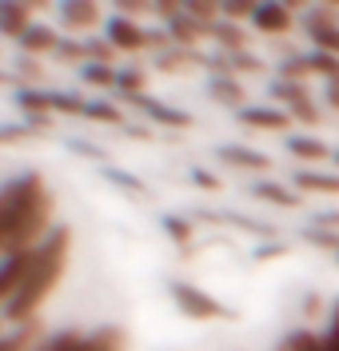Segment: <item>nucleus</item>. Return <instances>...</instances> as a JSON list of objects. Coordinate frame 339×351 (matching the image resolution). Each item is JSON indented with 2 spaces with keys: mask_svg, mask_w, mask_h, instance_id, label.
I'll use <instances>...</instances> for the list:
<instances>
[{
  "mask_svg": "<svg viewBox=\"0 0 339 351\" xmlns=\"http://www.w3.org/2000/svg\"><path fill=\"white\" fill-rule=\"evenodd\" d=\"M128 108L144 112V120H152V124H160V128H172V132H184L192 128V116L184 108H172V104H164V100H156V96H132V100H124Z\"/></svg>",
  "mask_w": 339,
  "mask_h": 351,
  "instance_id": "obj_6",
  "label": "nucleus"
},
{
  "mask_svg": "<svg viewBox=\"0 0 339 351\" xmlns=\"http://www.w3.org/2000/svg\"><path fill=\"white\" fill-rule=\"evenodd\" d=\"M168 295H172L176 311L188 315V319H236L231 307H224L216 295H208L203 287L188 284V280H172V284H168Z\"/></svg>",
  "mask_w": 339,
  "mask_h": 351,
  "instance_id": "obj_3",
  "label": "nucleus"
},
{
  "mask_svg": "<svg viewBox=\"0 0 339 351\" xmlns=\"http://www.w3.org/2000/svg\"><path fill=\"white\" fill-rule=\"evenodd\" d=\"M188 180H192L200 192H224V180H220L216 172H208V168H192V176H188Z\"/></svg>",
  "mask_w": 339,
  "mask_h": 351,
  "instance_id": "obj_34",
  "label": "nucleus"
},
{
  "mask_svg": "<svg viewBox=\"0 0 339 351\" xmlns=\"http://www.w3.org/2000/svg\"><path fill=\"white\" fill-rule=\"evenodd\" d=\"M336 263H339V256H336Z\"/></svg>",
  "mask_w": 339,
  "mask_h": 351,
  "instance_id": "obj_46",
  "label": "nucleus"
},
{
  "mask_svg": "<svg viewBox=\"0 0 339 351\" xmlns=\"http://www.w3.org/2000/svg\"><path fill=\"white\" fill-rule=\"evenodd\" d=\"M227 60H231V76H260V72H268V64L255 52H236Z\"/></svg>",
  "mask_w": 339,
  "mask_h": 351,
  "instance_id": "obj_30",
  "label": "nucleus"
},
{
  "mask_svg": "<svg viewBox=\"0 0 339 351\" xmlns=\"http://www.w3.org/2000/svg\"><path fill=\"white\" fill-rule=\"evenodd\" d=\"M28 276H32V252L4 256V263H0V304H8V300L24 287Z\"/></svg>",
  "mask_w": 339,
  "mask_h": 351,
  "instance_id": "obj_11",
  "label": "nucleus"
},
{
  "mask_svg": "<svg viewBox=\"0 0 339 351\" xmlns=\"http://www.w3.org/2000/svg\"><path fill=\"white\" fill-rule=\"evenodd\" d=\"M279 351H327V335L299 328V331H292V335L279 343Z\"/></svg>",
  "mask_w": 339,
  "mask_h": 351,
  "instance_id": "obj_26",
  "label": "nucleus"
},
{
  "mask_svg": "<svg viewBox=\"0 0 339 351\" xmlns=\"http://www.w3.org/2000/svg\"><path fill=\"white\" fill-rule=\"evenodd\" d=\"M84 56H88V64H112L116 48H112L108 36H88V40H84Z\"/></svg>",
  "mask_w": 339,
  "mask_h": 351,
  "instance_id": "obj_29",
  "label": "nucleus"
},
{
  "mask_svg": "<svg viewBox=\"0 0 339 351\" xmlns=\"http://www.w3.org/2000/svg\"><path fill=\"white\" fill-rule=\"evenodd\" d=\"M40 339H45V328L32 319V324H21L16 331H8V335L0 339V351H40L45 348Z\"/></svg>",
  "mask_w": 339,
  "mask_h": 351,
  "instance_id": "obj_19",
  "label": "nucleus"
},
{
  "mask_svg": "<svg viewBox=\"0 0 339 351\" xmlns=\"http://www.w3.org/2000/svg\"><path fill=\"white\" fill-rule=\"evenodd\" d=\"M307 68H312V76H323V84H327V80H339V56H331V52L312 48V52H307Z\"/></svg>",
  "mask_w": 339,
  "mask_h": 351,
  "instance_id": "obj_27",
  "label": "nucleus"
},
{
  "mask_svg": "<svg viewBox=\"0 0 339 351\" xmlns=\"http://www.w3.org/2000/svg\"><path fill=\"white\" fill-rule=\"evenodd\" d=\"M21 72H24V84H32V80H36V84H45V68L36 64L32 56H21Z\"/></svg>",
  "mask_w": 339,
  "mask_h": 351,
  "instance_id": "obj_38",
  "label": "nucleus"
},
{
  "mask_svg": "<svg viewBox=\"0 0 339 351\" xmlns=\"http://www.w3.org/2000/svg\"><path fill=\"white\" fill-rule=\"evenodd\" d=\"M40 351H45V348H40Z\"/></svg>",
  "mask_w": 339,
  "mask_h": 351,
  "instance_id": "obj_47",
  "label": "nucleus"
},
{
  "mask_svg": "<svg viewBox=\"0 0 339 351\" xmlns=\"http://www.w3.org/2000/svg\"><path fill=\"white\" fill-rule=\"evenodd\" d=\"M32 12H36L32 4H21V0H4V4H0V36H8V40L21 44V40H24V32L36 24V21H32Z\"/></svg>",
  "mask_w": 339,
  "mask_h": 351,
  "instance_id": "obj_14",
  "label": "nucleus"
},
{
  "mask_svg": "<svg viewBox=\"0 0 339 351\" xmlns=\"http://www.w3.org/2000/svg\"><path fill=\"white\" fill-rule=\"evenodd\" d=\"M284 148H288V156L303 160V164H323V160H331V156H336L331 144H323L319 136H303V132H292Z\"/></svg>",
  "mask_w": 339,
  "mask_h": 351,
  "instance_id": "obj_17",
  "label": "nucleus"
},
{
  "mask_svg": "<svg viewBox=\"0 0 339 351\" xmlns=\"http://www.w3.org/2000/svg\"><path fill=\"white\" fill-rule=\"evenodd\" d=\"M212 40H216V48L220 52H227V56H236V52H248V28L244 24H231V21H220L216 24V32H212Z\"/></svg>",
  "mask_w": 339,
  "mask_h": 351,
  "instance_id": "obj_18",
  "label": "nucleus"
},
{
  "mask_svg": "<svg viewBox=\"0 0 339 351\" xmlns=\"http://www.w3.org/2000/svg\"><path fill=\"white\" fill-rule=\"evenodd\" d=\"M251 16H255V4H248V0H224V21L251 24Z\"/></svg>",
  "mask_w": 339,
  "mask_h": 351,
  "instance_id": "obj_32",
  "label": "nucleus"
},
{
  "mask_svg": "<svg viewBox=\"0 0 339 351\" xmlns=\"http://www.w3.org/2000/svg\"><path fill=\"white\" fill-rule=\"evenodd\" d=\"M323 104L331 112H339V80H327V84H323Z\"/></svg>",
  "mask_w": 339,
  "mask_h": 351,
  "instance_id": "obj_44",
  "label": "nucleus"
},
{
  "mask_svg": "<svg viewBox=\"0 0 339 351\" xmlns=\"http://www.w3.org/2000/svg\"><path fill=\"white\" fill-rule=\"evenodd\" d=\"M68 243H72V228H68V223H56L52 236L32 252V276H28L21 291L4 304V324L21 328V324H32V319H36L40 304L56 291V284H60V276H64V267H68Z\"/></svg>",
  "mask_w": 339,
  "mask_h": 351,
  "instance_id": "obj_1",
  "label": "nucleus"
},
{
  "mask_svg": "<svg viewBox=\"0 0 339 351\" xmlns=\"http://www.w3.org/2000/svg\"><path fill=\"white\" fill-rule=\"evenodd\" d=\"M52 112H56V116H84V112H88V100L76 96V92L52 88Z\"/></svg>",
  "mask_w": 339,
  "mask_h": 351,
  "instance_id": "obj_28",
  "label": "nucleus"
},
{
  "mask_svg": "<svg viewBox=\"0 0 339 351\" xmlns=\"http://www.w3.org/2000/svg\"><path fill=\"white\" fill-rule=\"evenodd\" d=\"M104 180L112 184L116 192H128V196H136V199H148V196H152V192H148V184H144L140 176L124 172V168H104Z\"/></svg>",
  "mask_w": 339,
  "mask_h": 351,
  "instance_id": "obj_23",
  "label": "nucleus"
},
{
  "mask_svg": "<svg viewBox=\"0 0 339 351\" xmlns=\"http://www.w3.org/2000/svg\"><path fill=\"white\" fill-rule=\"evenodd\" d=\"M292 188L299 196H339V172L299 168V172H292Z\"/></svg>",
  "mask_w": 339,
  "mask_h": 351,
  "instance_id": "obj_13",
  "label": "nucleus"
},
{
  "mask_svg": "<svg viewBox=\"0 0 339 351\" xmlns=\"http://www.w3.org/2000/svg\"><path fill=\"white\" fill-rule=\"evenodd\" d=\"M323 311H327V307H323V295L307 291V295H303V315H307V319H316V315H323Z\"/></svg>",
  "mask_w": 339,
  "mask_h": 351,
  "instance_id": "obj_42",
  "label": "nucleus"
},
{
  "mask_svg": "<svg viewBox=\"0 0 339 351\" xmlns=\"http://www.w3.org/2000/svg\"><path fill=\"white\" fill-rule=\"evenodd\" d=\"M24 136H32V128L24 124V128H16V124H4L0 128V144H12V140H24Z\"/></svg>",
  "mask_w": 339,
  "mask_h": 351,
  "instance_id": "obj_43",
  "label": "nucleus"
},
{
  "mask_svg": "<svg viewBox=\"0 0 339 351\" xmlns=\"http://www.w3.org/2000/svg\"><path fill=\"white\" fill-rule=\"evenodd\" d=\"M148 12H152V4H140V0H116V16L140 21V16H148Z\"/></svg>",
  "mask_w": 339,
  "mask_h": 351,
  "instance_id": "obj_36",
  "label": "nucleus"
},
{
  "mask_svg": "<svg viewBox=\"0 0 339 351\" xmlns=\"http://www.w3.org/2000/svg\"><path fill=\"white\" fill-rule=\"evenodd\" d=\"M160 228L168 232V240H172V243H180L184 252H188V243L196 240V228H192V219H188V216H176V212H164V216H160Z\"/></svg>",
  "mask_w": 339,
  "mask_h": 351,
  "instance_id": "obj_22",
  "label": "nucleus"
},
{
  "mask_svg": "<svg viewBox=\"0 0 339 351\" xmlns=\"http://www.w3.org/2000/svg\"><path fill=\"white\" fill-rule=\"evenodd\" d=\"M216 160L224 168H240V172H251V176L271 172V156L260 152V148H248V144H220L216 148Z\"/></svg>",
  "mask_w": 339,
  "mask_h": 351,
  "instance_id": "obj_7",
  "label": "nucleus"
},
{
  "mask_svg": "<svg viewBox=\"0 0 339 351\" xmlns=\"http://www.w3.org/2000/svg\"><path fill=\"white\" fill-rule=\"evenodd\" d=\"M208 96L224 108L244 112L248 108V88L240 84V76H208Z\"/></svg>",
  "mask_w": 339,
  "mask_h": 351,
  "instance_id": "obj_15",
  "label": "nucleus"
},
{
  "mask_svg": "<svg viewBox=\"0 0 339 351\" xmlns=\"http://www.w3.org/2000/svg\"><path fill=\"white\" fill-rule=\"evenodd\" d=\"M248 196L264 199L271 208H299V204H303V196H299L295 188H288V184H279V180H251Z\"/></svg>",
  "mask_w": 339,
  "mask_h": 351,
  "instance_id": "obj_16",
  "label": "nucleus"
},
{
  "mask_svg": "<svg viewBox=\"0 0 339 351\" xmlns=\"http://www.w3.org/2000/svg\"><path fill=\"white\" fill-rule=\"evenodd\" d=\"M104 36L112 40L116 52H152V28L144 21H128V16H112L104 24Z\"/></svg>",
  "mask_w": 339,
  "mask_h": 351,
  "instance_id": "obj_5",
  "label": "nucleus"
},
{
  "mask_svg": "<svg viewBox=\"0 0 339 351\" xmlns=\"http://www.w3.org/2000/svg\"><path fill=\"white\" fill-rule=\"evenodd\" d=\"M331 160H336V164H339V148H336V156H331Z\"/></svg>",
  "mask_w": 339,
  "mask_h": 351,
  "instance_id": "obj_45",
  "label": "nucleus"
},
{
  "mask_svg": "<svg viewBox=\"0 0 339 351\" xmlns=\"http://www.w3.org/2000/svg\"><path fill=\"white\" fill-rule=\"evenodd\" d=\"M236 120L251 132H288V136H292V124H295L288 108H268V104H248Z\"/></svg>",
  "mask_w": 339,
  "mask_h": 351,
  "instance_id": "obj_8",
  "label": "nucleus"
},
{
  "mask_svg": "<svg viewBox=\"0 0 339 351\" xmlns=\"http://www.w3.org/2000/svg\"><path fill=\"white\" fill-rule=\"evenodd\" d=\"M152 16H160L164 24H172L176 16H184V4H176V0H156L152 4Z\"/></svg>",
  "mask_w": 339,
  "mask_h": 351,
  "instance_id": "obj_37",
  "label": "nucleus"
},
{
  "mask_svg": "<svg viewBox=\"0 0 339 351\" xmlns=\"http://www.w3.org/2000/svg\"><path fill=\"white\" fill-rule=\"evenodd\" d=\"M84 120H92V124H104V128H128L124 124V112H120V104H112V100H88V112H84Z\"/></svg>",
  "mask_w": 339,
  "mask_h": 351,
  "instance_id": "obj_21",
  "label": "nucleus"
},
{
  "mask_svg": "<svg viewBox=\"0 0 339 351\" xmlns=\"http://www.w3.org/2000/svg\"><path fill=\"white\" fill-rule=\"evenodd\" d=\"M56 12H60V24H64V32H92L96 24L104 21L100 4H92V0H64ZM104 24H108V21H104Z\"/></svg>",
  "mask_w": 339,
  "mask_h": 351,
  "instance_id": "obj_10",
  "label": "nucleus"
},
{
  "mask_svg": "<svg viewBox=\"0 0 339 351\" xmlns=\"http://www.w3.org/2000/svg\"><path fill=\"white\" fill-rule=\"evenodd\" d=\"M56 60H64V64H88V56H84V40H72V36H64L60 40V48H56Z\"/></svg>",
  "mask_w": 339,
  "mask_h": 351,
  "instance_id": "obj_31",
  "label": "nucleus"
},
{
  "mask_svg": "<svg viewBox=\"0 0 339 351\" xmlns=\"http://www.w3.org/2000/svg\"><path fill=\"white\" fill-rule=\"evenodd\" d=\"M60 32L52 28V24H45V21H36L28 32H24V40L16 44L21 48V56H32V60H40V56H56V48H60Z\"/></svg>",
  "mask_w": 339,
  "mask_h": 351,
  "instance_id": "obj_12",
  "label": "nucleus"
},
{
  "mask_svg": "<svg viewBox=\"0 0 339 351\" xmlns=\"http://www.w3.org/2000/svg\"><path fill=\"white\" fill-rule=\"evenodd\" d=\"M303 240L323 247V252H336L339 256V232H319V228H303Z\"/></svg>",
  "mask_w": 339,
  "mask_h": 351,
  "instance_id": "obj_33",
  "label": "nucleus"
},
{
  "mask_svg": "<svg viewBox=\"0 0 339 351\" xmlns=\"http://www.w3.org/2000/svg\"><path fill=\"white\" fill-rule=\"evenodd\" d=\"M271 96L284 104V108L292 112V108H299V104H307V100H316L312 96V84H299V80H271Z\"/></svg>",
  "mask_w": 339,
  "mask_h": 351,
  "instance_id": "obj_20",
  "label": "nucleus"
},
{
  "mask_svg": "<svg viewBox=\"0 0 339 351\" xmlns=\"http://www.w3.org/2000/svg\"><path fill=\"white\" fill-rule=\"evenodd\" d=\"M68 148L76 156H84V160H104V148H96V144H88V140H68Z\"/></svg>",
  "mask_w": 339,
  "mask_h": 351,
  "instance_id": "obj_39",
  "label": "nucleus"
},
{
  "mask_svg": "<svg viewBox=\"0 0 339 351\" xmlns=\"http://www.w3.org/2000/svg\"><path fill=\"white\" fill-rule=\"evenodd\" d=\"M45 199H52V192H48V184H45L40 172H24V176H16V180H8V184L0 188V236H8V232H12L28 212H36Z\"/></svg>",
  "mask_w": 339,
  "mask_h": 351,
  "instance_id": "obj_2",
  "label": "nucleus"
},
{
  "mask_svg": "<svg viewBox=\"0 0 339 351\" xmlns=\"http://www.w3.org/2000/svg\"><path fill=\"white\" fill-rule=\"evenodd\" d=\"M80 80L88 88H96V92H108V88L120 84V68L112 64H84L80 68Z\"/></svg>",
  "mask_w": 339,
  "mask_h": 351,
  "instance_id": "obj_25",
  "label": "nucleus"
},
{
  "mask_svg": "<svg viewBox=\"0 0 339 351\" xmlns=\"http://www.w3.org/2000/svg\"><path fill=\"white\" fill-rule=\"evenodd\" d=\"M327 351H339V300L331 304V324H327Z\"/></svg>",
  "mask_w": 339,
  "mask_h": 351,
  "instance_id": "obj_40",
  "label": "nucleus"
},
{
  "mask_svg": "<svg viewBox=\"0 0 339 351\" xmlns=\"http://www.w3.org/2000/svg\"><path fill=\"white\" fill-rule=\"evenodd\" d=\"M251 24H255V32H264V36H288L295 24V12L288 8V4H275V0H260L255 4V16H251Z\"/></svg>",
  "mask_w": 339,
  "mask_h": 351,
  "instance_id": "obj_9",
  "label": "nucleus"
},
{
  "mask_svg": "<svg viewBox=\"0 0 339 351\" xmlns=\"http://www.w3.org/2000/svg\"><path fill=\"white\" fill-rule=\"evenodd\" d=\"M116 96L120 100H132V96H148V76H144V68H120V84H116Z\"/></svg>",
  "mask_w": 339,
  "mask_h": 351,
  "instance_id": "obj_24",
  "label": "nucleus"
},
{
  "mask_svg": "<svg viewBox=\"0 0 339 351\" xmlns=\"http://www.w3.org/2000/svg\"><path fill=\"white\" fill-rule=\"evenodd\" d=\"M21 116L28 120L32 132H52L56 128V112H52V88H40V84H21L12 92Z\"/></svg>",
  "mask_w": 339,
  "mask_h": 351,
  "instance_id": "obj_4",
  "label": "nucleus"
},
{
  "mask_svg": "<svg viewBox=\"0 0 339 351\" xmlns=\"http://www.w3.org/2000/svg\"><path fill=\"white\" fill-rule=\"evenodd\" d=\"M312 228H319V232H339V212H316L312 216Z\"/></svg>",
  "mask_w": 339,
  "mask_h": 351,
  "instance_id": "obj_41",
  "label": "nucleus"
},
{
  "mask_svg": "<svg viewBox=\"0 0 339 351\" xmlns=\"http://www.w3.org/2000/svg\"><path fill=\"white\" fill-rule=\"evenodd\" d=\"M279 256H288V243H275V240H268V243H255V247H251V260H255V263L279 260Z\"/></svg>",
  "mask_w": 339,
  "mask_h": 351,
  "instance_id": "obj_35",
  "label": "nucleus"
}]
</instances>
